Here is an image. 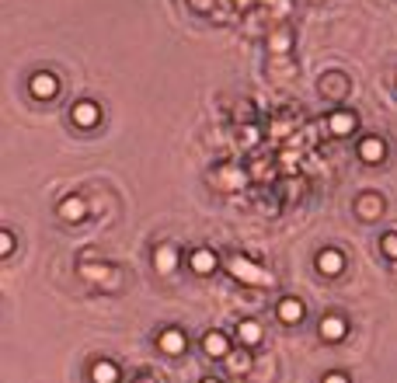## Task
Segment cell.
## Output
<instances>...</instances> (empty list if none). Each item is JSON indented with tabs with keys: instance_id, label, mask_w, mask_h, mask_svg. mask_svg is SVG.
<instances>
[{
	"instance_id": "obj_1",
	"label": "cell",
	"mask_w": 397,
	"mask_h": 383,
	"mask_svg": "<svg viewBox=\"0 0 397 383\" xmlns=\"http://www.w3.org/2000/svg\"><path fill=\"white\" fill-rule=\"evenodd\" d=\"M230 276L234 279H241V283H269V272L262 269V265H255L251 258H244V255H237V258H230Z\"/></svg>"
},
{
	"instance_id": "obj_2",
	"label": "cell",
	"mask_w": 397,
	"mask_h": 383,
	"mask_svg": "<svg viewBox=\"0 0 397 383\" xmlns=\"http://www.w3.org/2000/svg\"><path fill=\"white\" fill-rule=\"evenodd\" d=\"M70 119H74V126H81V129H95V126L101 122V108H98V101H91V98L77 101V105L70 108Z\"/></svg>"
},
{
	"instance_id": "obj_3",
	"label": "cell",
	"mask_w": 397,
	"mask_h": 383,
	"mask_svg": "<svg viewBox=\"0 0 397 383\" xmlns=\"http://www.w3.org/2000/svg\"><path fill=\"white\" fill-rule=\"evenodd\" d=\"M28 91H32V98H39V101H49V98L60 95V77L56 74H35L32 81H28Z\"/></svg>"
},
{
	"instance_id": "obj_4",
	"label": "cell",
	"mask_w": 397,
	"mask_h": 383,
	"mask_svg": "<svg viewBox=\"0 0 397 383\" xmlns=\"http://www.w3.org/2000/svg\"><path fill=\"white\" fill-rule=\"evenodd\" d=\"M185 331L182 328H164L161 335H157V349L164 352V356H182L185 352Z\"/></svg>"
},
{
	"instance_id": "obj_5",
	"label": "cell",
	"mask_w": 397,
	"mask_h": 383,
	"mask_svg": "<svg viewBox=\"0 0 397 383\" xmlns=\"http://www.w3.org/2000/svg\"><path fill=\"white\" fill-rule=\"evenodd\" d=\"M359 161H366V164H380L384 157H387V143L380 140V136H366V140H359Z\"/></svg>"
},
{
	"instance_id": "obj_6",
	"label": "cell",
	"mask_w": 397,
	"mask_h": 383,
	"mask_svg": "<svg viewBox=\"0 0 397 383\" xmlns=\"http://www.w3.org/2000/svg\"><path fill=\"white\" fill-rule=\"evenodd\" d=\"M56 213H60L67 223H81V220L88 216V202H84V195H67V199L56 206Z\"/></svg>"
},
{
	"instance_id": "obj_7",
	"label": "cell",
	"mask_w": 397,
	"mask_h": 383,
	"mask_svg": "<svg viewBox=\"0 0 397 383\" xmlns=\"http://www.w3.org/2000/svg\"><path fill=\"white\" fill-rule=\"evenodd\" d=\"M317 269H321V276H342L345 272V255L335 251V248H324L317 255Z\"/></svg>"
},
{
	"instance_id": "obj_8",
	"label": "cell",
	"mask_w": 397,
	"mask_h": 383,
	"mask_svg": "<svg viewBox=\"0 0 397 383\" xmlns=\"http://www.w3.org/2000/svg\"><path fill=\"white\" fill-rule=\"evenodd\" d=\"M349 335V321L342 317V314H328L324 321H321V338L324 342H342Z\"/></svg>"
},
{
	"instance_id": "obj_9",
	"label": "cell",
	"mask_w": 397,
	"mask_h": 383,
	"mask_svg": "<svg viewBox=\"0 0 397 383\" xmlns=\"http://www.w3.org/2000/svg\"><path fill=\"white\" fill-rule=\"evenodd\" d=\"M154 269H157L161 276L175 272V269H178V248H175V244H157V251H154Z\"/></svg>"
},
{
	"instance_id": "obj_10",
	"label": "cell",
	"mask_w": 397,
	"mask_h": 383,
	"mask_svg": "<svg viewBox=\"0 0 397 383\" xmlns=\"http://www.w3.org/2000/svg\"><path fill=\"white\" fill-rule=\"evenodd\" d=\"M356 213H359L363 220H377V216L384 213V195H377V192L359 195V199H356Z\"/></svg>"
},
{
	"instance_id": "obj_11",
	"label": "cell",
	"mask_w": 397,
	"mask_h": 383,
	"mask_svg": "<svg viewBox=\"0 0 397 383\" xmlns=\"http://www.w3.org/2000/svg\"><path fill=\"white\" fill-rule=\"evenodd\" d=\"M202 349H206V356H213V359H227V356H230V338H227L223 331H209V335L202 338Z\"/></svg>"
},
{
	"instance_id": "obj_12",
	"label": "cell",
	"mask_w": 397,
	"mask_h": 383,
	"mask_svg": "<svg viewBox=\"0 0 397 383\" xmlns=\"http://www.w3.org/2000/svg\"><path fill=\"white\" fill-rule=\"evenodd\" d=\"M321 95L331 98V101H342V98L349 95V81L342 74H324L321 77Z\"/></svg>"
},
{
	"instance_id": "obj_13",
	"label": "cell",
	"mask_w": 397,
	"mask_h": 383,
	"mask_svg": "<svg viewBox=\"0 0 397 383\" xmlns=\"http://www.w3.org/2000/svg\"><path fill=\"white\" fill-rule=\"evenodd\" d=\"M276 317H279L283 324H300V321H303V303H300L297 296L279 300V303H276Z\"/></svg>"
},
{
	"instance_id": "obj_14",
	"label": "cell",
	"mask_w": 397,
	"mask_h": 383,
	"mask_svg": "<svg viewBox=\"0 0 397 383\" xmlns=\"http://www.w3.org/2000/svg\"><path fill=\"white\" fill-rule=\"evenodd\" d=\"M189 265H192V272H198V276H209L220 262H216V255H213L209 248H198V251L189 255Z\"/></svg>"
},
{
	"instance_id": "obj_15",
	"label": "cell",
	"mask_w": 397,
	"mask_h": 383,
	"mask_svg": "<svg viewBox=\"0 0 397 383\" xmlns=\"http://www.w3.org/2000/svg\"><path fill=\"white\" fill-rule=\"evenodd\" d=\"M328 129H331L335 136H349V133L356 129V115H352V112H331Z\"/></svg>"
},
{
	"instance_id": "obj_16",
	"label": "cell",
	"mask_w": 397,
	"mask_h": 383,
	"mask_svg": "<svg viewBox=\"0 0 397 383\" xmlns=\"http://www.w3.org/2000/svg\"><path fill=\"white\" fill-rule=\"evenodd\" d=\"M237 335H241V342H244V349H255L262 338H265V331H262V324L258 321H241V328H237Z\"/></svg>"
},
{
	"instance_id": "obj_17",
	"label": "cell",
	"mask_w": 397,
	"mask_h": 383,
	"mask_svg": "<svg viewBox=\"0 0 397 383\" xmlns=\"http://www.w3.org/2000/svg\"><path fill=\"white\" fill-rule=\"evenodd\" d=\"M91 380L95 383H119V366L108 363V359H101V363H95V370H91Z\"/></svg>"
},
{
	"instance_id": "obj_18",
	"label": "cell",
	"mask_w": 397,
	"mask_h": 383,
	"mask_svg": "<svg viewBox=\"0 0 397 383\" xmlns=\"http://www.w3.org/2000/svg\"><path fill=\"white\" fill-rule=\"evenodd\" d=\"M81 276L91 283H108V279H115V269L112 265H81Z\"/></svg>"
},
{
	"instance_id": "obj_19",
	"label": "cell",
	"mask_w": 397,
	"mask_h": 383,
	"mask_svg": "<svg viewBox=\"0 0 397 383\" xmlns=\"http://www.w3.org/2000/svg\"><path fill=\"white\" fill-rule=\"evenodd\" d=\"M380 251H384V258L397 262V230H387V234L380 237Z\"/></svg>"
},
{
	"instance_id": "obj_20",
	"label": "cell",
	"mask_w": 397,
	"mask_h": 383,
	"mask_svg": "<svg viewBox=\"0 0 397 383\" xmlns=\"http://www.w3.org/2000/svg\"><path fill=\"white\" fill-rule=\"evenodd\" d=\"M290 46H293V35H290V32H276V35L269 39V49H272V53H290Z\"/></svg>"
},
{
	"instance_id": "obj_21",
	"label": "cell",
	"mask_w": 397,
	"mask_h": 383,
	"mask_svg": "<svg viewBox=\"0 0 397 383\" xmlns=\"http://www.w3.org/2000/svg\"><path fill=\"white\" fill-rule=\"evenodd\" d=\"M234 373H241V370H248V363H251V349H244V352H237V356H227L223 359Z\"/></svg>"
},
{
	"instance_id": "obj_22",
	"label": "cell",
	"mask_w": 397,
	"mask_h": 383,
	"mask_svg": "<svg viewBox=\"0 0 397 383\" xmlns=\"http://www.w3.org/2000/svg\"><path fill=\"white\" fill-rule=\"evenodd\" d=\"M11 251H14V234H11V230H4V234H0V255L7 258Z\"/></svg>"
},
{
	"instance_id": "obj_23",
	"label": "cell",
	"mask_w": 397,
	"mask_h": 383,
	"mask_svg": "<svg viewBox=\"0 0 397 383\" xmlns=\"http://www.w3.org/2000/svg\"><path fill=\"white\" fill-rule=\"evenodd\" d=\"M324 383H352V380H349L345 373H328V377H324Z\"/></svg>"
},
{
	"instance_id": "obj_24",
	"label": "cell",
	"mask_w": 397,
	"mask_h": 383,
	"mask_svg": "<svg viewBox=\"0 0 397 383\" xmlns=\"http://www.w3.org/2000/svg\"><path fill=\"white\" fill-rule=\"evenodd\" d=\"M136 383H157V380H154V377H140Z\"/></svg>"
},
{
	"instance_id": "obj_25",
	"label": "cell",
	"mask_w": 397,
	"mask_h": 383,
	"mask_svg": "<svg viewBox=\"0 0 397 383\" xmlns=\"http://www.w3.org/2000/svg\"><path fill=\"white\" fill-rule=\"evenodd\" d=\"M202 383H223V380H216V377H206V380H202Z\"/></svg>"
}]
</instances>
